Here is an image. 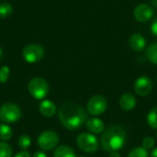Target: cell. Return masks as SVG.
<instances>
[{"instance_id": "cell-1", "label": "cell", "mask_w": 157, "mask_h": 157, "mask_svg": "<svg viewBox=\"0 0 157 157\" xmlns=\"http://www.w3.org/2000/svg\"><path fill=\"white\" fill-rule=\"evenodd\" d=\"M58 118L63 126L74 131L81 128L88 120V112L81 106L73 103H63L58 110Z\"/></svg>"}, {"instance_id": "cell-2", "label": "cell", "mask_w": 157, "mask_h": 157, "mask_svg": "<svg viewBox=\"0 0 157 157\" xmlns=\"http://www.w3.org/2000/svg\"><path fill=\"white\" fill-rule=\"evenodd\" d=\"M127 135L124 129L119 125H111L101 135V147L105 152H118L126 143Z\"/></svg>"}, {"instance_id": "cell-3", "label": "cell", "mask_w": 157, "mask_h": 157, "mask_svg": "<svg viewBox=\"0 0 157 157\" xmlns=\"http://www.w3.org/2000/svg\"><path fill=\"white\" fill-rule=\"evenodd\" d=\"M29 93L35 99L40 100L46 98L49 93V85L47 81L41 77H34L28 84Z\"/></svg>"}, {"instance_id": "cell-4", "label": "cell", "mask_w": 157, "mask_h": 157, "mask_svg": "<svg viewBox=\"0 0 157 157\" xmlns=\"http://www.w3.org/2000/svg\"><path fill=\"white\" fill-rule=\"evenodd\" d=\"M20 108L12 102L4 103L0 107V120L5 123H15L21 118Z\"/></svg>"}, {"instance_id": "cell-5", "label": "cell", "mask_w": 157, "mask_h": 157, "mask_svg": "<svg viewBox=\"0 0 157 157\" xmlns=\"http://www.w3.org/2000/svg\"><path fill=\"white\" fill-rule=\"evenodd\" d=\"M76 144L80 150L85 153L93 154L98 150L99 143L98 138L93 133L83 132L76 138Z\"/></svg>"}, {"instance_id": "cell-6", "label": "cell", "mask_w": 157, "mask_h": 157, "mask_svg": "<svg viewBox=\"0 0 157 157\" xmlns=\"http://www.w3.org/2000/svg\"><path fill=\"white\" fill-rule=\"evenodd\" d=\"M59 136L55 132L45 131L42 132L38 137V144L41 150L51 151L57 147L59 144Z\"/></svg>"}, {"instance_id": "cell-7", "label": "cell", "mask_w": 157, "mask_h": 157, "mask_svg": "<svg viewBox=\"0 0 157 157\" xmlns=\"http://www.w3.org/2000/svg\"><path fill=\"white\" fill-rule=\"evenodd\" d=\"M44 49L39 44H29L22 51L24 60L29 63H35L40 62L44 57Z\"/></svg>"}, {"instance_id": "cell-8", "label": "cell", "mask_w": 157, "mask_h": 157, "mask_svg": "<svg viewBox=\"0 0 157 157\" xmlns=\"http://www.w3.org/2000/svg\"><path fill=\"white\" fill-rule=\"evenodd\" d=\"M108 108V101L104 96L96 95L92 97L86 105L87 112L93 116L102 115Z\"/></svg>"}, {"instance_id": "cell-9", "label": "cell", "mask_w": 157, "mask_h": 157, "mask_svg": "<svg viewBox=\"0 0 157 157\" xmlns=\"http://www.w3.org/2000/svg\"><path fill=\"white\" fill-rule=\"evenodd\" d=\"M152 89H153V83L148 76L142 75L135 81L134 91L138 96L146 97L152 92Z\"/></svg>"}, {"instance_id": "cell-10", "label": "cell", "mask_w": 157, "mask_h": 157, "mask_svg": "<svg viewBox=\"0 0 157 157\" xmlns=\"http://www.w3.org/2000/svg\"><path fill=\"white\" fill-rule=\"evenodd\" d=\"M134 17L139 22H147L154 16L153 8L147 4H140L138 5L133 11Z\"/></svg>"}, {"instance_id": "cell-11", "label": "cell", "mask_w": 157, "mask_h": 157, "mask_svg": "<svg viewBox=\"0 0 157 157\" xmlns=\"http://www.w3.org/2000/svg\"><path fill=\"white\" fill-rule=\"evenodd\" d=\"M86 129L93 134H98L104 132L105 131V124L104 122L98 118H92L88 119L86 122Z\"/></svg>"}, {"instance_id": "cell-12", "label": "cell", "mask_w": 157, "mask_h": 157, "mask_svg": "<svg viewBox=\"0 0 157 157\" xmlns=\"http://www.w3.org/2000/svg\"><path fill=\"white\" fill-rule=\"evenodd\" d=\"M130 46L134 52H141L144 49L146 45V40L143 35L140 33H134L130 38Z\"/></svg>"}, {"instance_id": "cell-13", "label": "cell", "mask_w": 157, "mask_h": 157, "mask_svg": "<svg viewBox=\"0 0 157 157\" xmlns=\"http://www.w3.org/2000/svg\"><path fill=\"white\" fill-rule=\"evenodd\" d=\"M120 106L123 110H132L136 106V98L131 93H125L123 94L120 100H119Z\"/></svg>"}, {"instance_id": "cell-14", "label": "cell", "mask_w": 157, "mask_h": 157, "mask_svg": "<svg viewBox=\"0 0 157 157\" xmlns=\"http://www.w3.org/2000/svg\"><path fill=\"white\" fill-rule=\"evenodd\" d=\"M40 112L46 118L52 117L56 113V106L52 101L45 99L40 104Z\"/></svg>"}, {"instance_id": "cell-15", "label": "cell", "mask_w": 157, "mask_h": 157, "mask_svg": "<svg viewBox=\"0 0 157 157\" xmlns=\"http://www.w3.org/2000/svg\"><path fill=\"white\" fill-rule=\"evenodd\" d=\"M53 157H76L73 148L68 145H61L55 148Z\"/></svg>"}, {"instance_id": "cell-16", "label": "cell", "mask_w": 157, "mask_h": 157, "mask_svg": "<svg viewBox=\"0 0 157 157\" xmlns=\"http://www.w3.org/2000/svg\"><path fill=\"white\" fill-rule=\"evenodd\" d=\"M13 136V131L11 127L7 124H0V140L2 142L9 141Z\"/></svg>"}, {"instance_id": "cell-17", "label": "cell", "mask_w": 157, "mask_h": 157, "mask_svg": "<svg viewBox=\"0 0 157 157\" xmlns=\"http://www.w3.org/2000/svg\"><path fill=\"white\" fill-rule=\"evenodd\" d=\"M147 59L154 64L157 65V42L152 43L146 50Z\"/></svg>"}, {"instance_id": "cell-18", "label": "cell", "mask_w": 157, "mask_h": 157, "mask_svg": "<svg viewBox=\"0 0 157 157\" xmlns=\"http://www.w3.org/2000/svg\"><path fill=\"white\" fill-rule=\"evenodd\" d=\"M147 123L152 128L157 130V107L153 108L147 115Z\"/></svg>"}, {"instance_id": "cell-19", "label": "cell", "mask_w": 157, "mask_h": 157, "mask_svg": "<svg viewBox=\"0 0 157 157\" xmlns=\"http://www.w3.org/2000/svg\"><path fill=\"white\" fill-rule=\"evenodd\" d=\"M13 13V7L12 6L7 2L0 3V18H5Z\"/></svg>"}, {"instance_id": "cell-20", "label": "cell", "mask_w": 157, "mask_h": 157, "mask_svg": "<svg viewBox=\"0 0 157 157\" xmlns=\"http://www.w3.org/2000/svg\"><path fill=\"white\" fill-rule=\"evenodd\" d=\"M17 144L22 151H26L31 145V138L27 134H23L18 138Z\"/></svg>"}, {"instance_id": "cell-21", "label": "cell", "mask_w": 157, "mask_h": 157, "mask_svg": "<svg viewBox=\"0 0 157 157\" xmlns=\"http://www.w3.org/2000/svg\"><path fill=\"white\" fill-rule=\"evenodd\" d=\"M13 151L11 146L6 142H0V157H12Z\"/></svg>"}, {"instance_id": "cell-22", "label": "cell", "mask_w": 157, "mask_h": 157, "mask_svg": "<svg viewBox=\"0 0 157 157\" xmlns=\"http://www.w3.org/2000/svg\"><path fill=\"white\" fill-rule=\"evenodd\" d=\"M128 157H149L148 151L145 150L143 146L133 148L130 153Z\"/></svg>"}, {"instance_id": "cell-23", "label": "cell", "mask_w": 157, "mask_h": 157, "mask_svg": "<svg viewBox=\"0 0 157 157\" xmlns=\"http://www.w3.org/2000/svg\"><path fill=\"white\" fill-rule=\"evenodd\" d=\"M10 70L7 66H2L0 68V83L5 84L8 81Z\"/></svg>"}, {"instance_id": "cell-24", "label": "cell", "mask_w": 157, "mask_h": 157, "mask_svg": "<svg viewBox=\"0 0 157 157\" xmlns=\"http://www.w3.org/2000/svg\"><path fill=\"white\" fill-rule=\"evenodd\" d=\"M155 144V139H154L153 137H145V138L143 140V143H142L143 147H144L145 150H147V151L154 149Z\"/></svg>"}, {"instance_id": "cell-25", "label": "cell", "mask_w": 157, "mask_h": 157, "mask_svg": "<svg viewBox=\"0 0 157 157\" xmlns=\"http://www.w3.org/2000/svg\"><path fill=\"white\" fill-rule=\"evenodd\" d=\"M151 31L155 37H157V17L154 20V22L151 25Z\"/></svg>"}, {"instance_id": "cell-26", "label": "cell", "mask_w": 157, "mask_h": 157, "mask_svg": "<svg viewBox=\"0 0 157 157\" xmlns=\"http://www.w3.org/2000/svg\"><path fill=\"white\" fill-rule=\"evenodd\" d=\"M14 157H32L30 155V154L27 151H20L18 152Z\"/></svg>"}, {"instance_id": "cell-27", "label": "cell", "mask_w": 157, "mask_h": 157, "mask_svg": "<svg viewBox=\"0 0 157 157\" xmlns=\"http://www.w3.org/2000/svg\"><path fill=\"white\" fill-rule=\"evenodd\" d=\"M32 157H47L46 155V154L45 153H43V152H41V151H39V152H36Z\"/></svg>"}, {"instance_id": "cell-28", "label": "cell", "mask_w": 157, "mask_h": 157, "mask_svg": "<svg viewBox=\"0 0 157 157\" xmlns=\"http://www.w3.org/2000/svg\"><path fill=\"white\" fill-rule=\"evenodd\" d=\"M150 157H157V147H155V148H154V149L151 150Z\"/></svg>"}, {"instance_id": "cell-29", "label": "cell", "mask_w": 157, "mask_h": 157, "mask_svg": "<svg viewBox=\"0 0 157 157\" xmlns=\"http://www.w3.org/2000/svg\"><path fill=\"white\" fill-rule=\"evenodd\" d=\"M109 157H121V155L119 152H111L109 155Z\"/></svg>"}, {"instance_id": "cell-30", "label": "cell", "mask_w": 157, "mask_h": 157, "mask_svg": "<svg viewBox=\"0 0 157 157\" xmlns=\"http://www.w3.org/2000/svg\"><path fill=\"white\" fill-rule=\"evenodd\" d=\"M151 3H152V6L157 9V0H151Z\"/></svg>"}, {"instance_id": "cell-31", "label": "cell", "mask_w": 157, "mask_h": 157, "mask_svg": "<svg viewBox=\"0 0 157 157\" xmlns=\"http://www.w3.org/2000/svg\"><path fill=\"white\" fill-rule=\"evenodd\" d=\"M2 56H3V50H2V48L0 47V59L2 58Z\"/></svg>"}, {"instance_id": "cell-32", "label": "cell", "mask_w": 157, "mask_h": 157, "mask_svg": "<svg viewBox=\"0 0 157 157\" xmlns=\"http://www.w3.org/2000/svg\"><path fill=\"white\" fill-rule=\"evenodd\" d=\"M156 138H157V130H156Z\"/></svg>"}, {"instance_id": "cell-33", "label": "cell", "mask_w": 157, "mask_h": 157, "mask_svg": "<svg viewBox=\"0 0 157 157\" xmlns=\"http://www.w3.org/2000/svg\"><path fill=\"white\" fill-rule=\"evenodd\" d=\"M80 157H87V156H80Z\"/></svg>"}, {"instance_id": "cell-34", "label": "cell", "mask_w": 157, "mask_h": 157, "mask_svg": "<svg viewBox=\"0 0 157 157\" xmlns=\"http://www.w3.org/2000/svg\"><path fill=\"white\" fill-rule=\"evenodd\" d=\"M156 80H157V76H156Z\"/></svg>"}]
</instances>
